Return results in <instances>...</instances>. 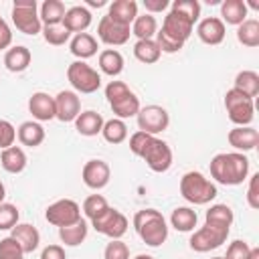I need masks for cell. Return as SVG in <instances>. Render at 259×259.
I'll return each instance as SVG.
<instances>
[{"mask_svg":"<svg viewBox=\"0 0 259 259\" xmlns=\"http://www.w3.org/2000/svg\"><path fill=\"white\" fill-rule=\"evenodd\" d=\"M249 259H259V247H251V253H249Z\"/></svg>","mask_w":259,"mask_h":259,"instance_id":"cell-52","label":"cell"},{"mask_svg":"<svg viewBox=\"0 0 259 259\" xmlns=\"http://www.w3.org/2000/svg\"><path fill=\"white\" fill-rule=\"evenodd\" d=\"M180 194L190 204H208L217 198V184L210 182L202 172L190 170L180 178Z\"/></svg>","mask_w":259,"mask_h":259,"instance_id":"cell-5","label":"cell"},{"mask_svg":"<svg viewBox=\"0 0 259 259\" xmlns=\"http://www.w3.org/2000/svg\"><path fill=\"white\" fill-rule=\"evenodd\" d=\"M91 20H93V14H91V10L87 8V6H71V8H67V12H65V16H63V26L73 34H79V32H85L87 28H89V24H91Z\"/></svg>","mask_w":259,"mask_h":259,"instance_id":"cell-20","label":"cell"},{"mask_svg":"<svg viewBox=\"0 0 259 259\" xmlns=\"http://www.w3.org/2000/svg\"><path fill=\"white\" fill-rule=\"evenodd\" d=\"M105 97L117 119L136 117L140 111V99L123 81H109L105 85Z\"/></svg>","mask_w":259,"mask_h":259,"instance_id":"cell-4","label":"cell"},{"mask_svg":"<svg viewBox=\"0 0 259 259\" xmlns=\"http://www.w3.org/2000/svg\"><path fill=\"white\" fill-rule=\"evenodd\" d=\"M134 229L148 247H160L168 239V223L156 208H142L134 214Z\"/></svg>","mask_w":259,"mask_h":259,"instance_id":"cell-3","label":"cell"},{"mask_svg":"<svg viewBox=\"0 0 259 259\" xmlns=\"http://www.w3.org/2000/svg\"><path fill=\"white\" fill-rule=\"evenodd\" d=\"M20 212L16 208V204L12 202H2L0 204V231H12L18 225Z\"/></svg>","mask_w":259,"mask_h":259,"instance_id":"cell-41","label":"cell"},{"mask_svg":"<svg viewBox=\"0 0 259 259\" xmlns=\"http://www.w3.org/2000/svg\"><path fill=\"white\" fill-rule=\"evenodd\" d=\"M249 253H251V245H249L247 241L235 239V241L227 247L225 259H249Z\"/></svg>","mask_w":259,"mask_h":259,"instance_id":"cell-45","label":"cell"},{"mask_svg":"<svg viewBox=\"0 0 259 259\" xmlns=\"http://www.w3.org/2000/svg\"><path fill=\"white\" fill-rule=\"evenodd\" d=\"M0 259H24V251L12 237H4L0 241Z\"/></svg>","mask_w":259,"mask_h":259,"instance_id":"cell-44","label":"cell"},{"mask_svg":"<svg viewBox=\"0 0 259 259\" xmlns=\"http://www.w3.org/2000/svg\"><path fill=\"white\" fill-rule=\"evenodd\" d=\"M247 204L251 208H259V174H253L249 178L247 186Z\"/></svg>","mask_w":259,"mask_h":259,"instance_id":"cell-47","label":"cell"},{"mask_svg":"<svg viewBox=\"0 0 259 259\" xmlns=\"http://www.w3.org/2000/svg\"><path fill=\"white\" fill-rule=\"evenodd\" d=\"M45 127L38 123V121H22L16 130V138L22 146H28V148H36L45 142Z\"/></svg>","mask_w":259,"mask_h":259,"instance_id":"cell-27","label":"cell"},{"mask_svg":"<svg viewBox=\"0 0 259 259\" xmlns=\"http://www.w3.org/2000/svg\"><path fill=\"white\" fill-rule=\"evenodd\" d=\"M144 8H146L148 14L154 16V14H158V12L168 8V0H144Z\"/></svg>","mask_w":259,"mask_h":259,"instance_id":"cell-50","label":"cell"},{"mask_svg":"<svg viewBox=\"0 0 259 259\" xmlns=\"http://www.w3.org/2000/svg\"><path fill=\"white\" fill-rule=\"evenodd\" d=\"M227 142L241 154L251 152L257 148L259 144V132L253 125H235L229 134H227Z\"/></svg>","mask_w":259,"mask_h":259,"instance_id":"cell-18","label":"cell"},{"mask_svg":"<svg viewBox=\"0 0 259 259\" xmlns=\"http://www.w3.org/2000/svg\"><path fill=\"white\" fill-rule=\"evenodd\" d=\"M10 237L22 247L24 255H26V253H32V251L38 247V243H40V233H38V229L32 227V225H28V223H18V225L12 229Z\"/></svg>","mask_w":259,"mask_h":259,"instance_id":"cell-23","label":"cell"},{"mask_svg":"<svg viewBox=\"0 0 259 259\" xmlns=\"http://www.w3.org/2000/svg\"><path fill=\"white\" fill-rule=\"evenodd\" d=\"M198 223V217H196V210H192L190 206H176L170 214V225L180 231V233H190L194 231Z\"/></svg>","mask_w":259,"mask_h":259,"instance_id":"cell-31","label":"cell"},{"mask_svg":"<svg viewBox=\"0 0 259 259\" xmlns=\"http://www.w3.org/2000/svg\"><path fill=\"white\" fill-rule=\"evenodd\" d=\"M14 140H16V127L8 119H0V150L14 146Z\"/></svg>","mask_w":259,"mask_h":259,"instance_id":"cell-46","label":"cell"},{"mask_svg":"<svg viewBox=\"0 0 259 259\" xmlns=\"http://www.w3.org/2000/svg\"><path fill=\"white\" fill-rule=\"evenodd\" d=\"M67 8L61 0H45L40 4V10H38V18L42 22V26H49V24H61L63 22V16H65Z\"/></svg>","mask_w":259,"mask_h":259,"instance_id":"cell-32","label":"cell"},{"mask_svg":"<svg viewBox=\"0 0 259 259\" xmlns=\"http://www.w3.org/2000/svg\"><path fill=\"white\" fill-rule=\"evenodd\" d=\"M4 196H6V186H4L2 180H0V204L4 202Z\"/></svg>","mask_w":259,"mask_h":259,"instance_id":"cell-53","label":"cell"},{"mask_svg":"<svg viewBox=\"0 0 259 259\" xmlns=\"http://www.w3.org/2000/svg\"><path fill=\"white\" fill-rule=\"evenodd\" d=\"M81 178H83V184L91 190H101L109 184V178H111V170H109V164L105 160H99V158H93V160H87L83 170H81Z\"/></svg>","mask_w":259,"mask_h":259,"instance_id":"cell-13","label":"cell"},{"mask_svg":"<svg viewBox=\"0 0 259 259\" xmlns=\"http://www.w3.org/2000/svg\"><path fill=\"white\" fill-rule=\"evenodd\" d=\"M28 111L32 113L34 121H51L55 119V97L45 91H36L28 97Z\"/></svg>","mask_w":259,"mask_h":259,"instance_id":"cell-19","label":"cell"},{"mask_svg":"<svg viewBox=\"0 0 259 259\" xmlns=\"http://www.w3.org/2000/svg\"><path fill=\"white\" fill-rule=\"evenodd\" d=\"M107 16L123 26H132V22L138 16V4L134 0H113L109 4Z\"/></svg>","mask_w":259,"mask_h":259,"instance_id":"cell-26","label":"cell"},{"mask_svg":"<svg viewBox=\"0 0 259 259\" xmlns=\"http://www.w3.org/2000/svg\"><path fill=\"white\" fill-rule=\"evenodd\" d=\"M134 259H154L152 255H144V253H140V255H136Z\"/></svg>","mask_w":259,"mask_h":259,"instance_id":"cell-54","label":"cell"},{"mask_svg":"<svg viewBox=\"0 0 259 259\" xmlns=\"http://www.w3.org/2000/svg\"><path fill=\"white\" fill-rule=\"evenodd\" d=\"M158 32V22H156V16L152 14H138L136 20L132 22V34L138 36V40H148V38H154Z\"/></svg>","mask_w":259,"mask_h":259,"instance_id":"cell-34","label":"cell"},{"mask_svg":"<svg viewBox=\"0 0 259 259\" xmlns=\"http://www.w3.org/2000/svg\"><path fill=\"white\" fill-rule=\"evenodd\" d=\"M103 259H130V247L121 239H111L103 249Z\"/></svg>","mask_w":259,"mask_h":259,"instance_id":"cell-43","label":"cell"},{"mask_svg":"<svg viewBox=\"0 0 259 259\" xmlns=\"http://www.w3.org/2000/svg\"><path fill=\"white\" fill-rule=\"evenodd\" d=\"M55 119L67 123V121H75L77 115L81 113V97L75 91H59L55 97Z\"/></svg>","mask_w":259,"mask_h":259,"instance_id":"cell-16","label":"cell"},{"mask_svg":"<svg viewBox=\"0 0 259 259\" xmlns=\"http://www.w3.org/2000/svg\"><path fill=\"white\" fill-rule=\"evenodd\" d=\"M32 61V53L28 47L24 45H16V47H10L6 53H4V67L10 71V73H22L28 69Z\"/></svg>","mask_w":259,"mask_h":259,"instance_id":"cell-22","label":"cell"},{"mask_svg":"<svg viewBox=\"0 0 259 259\" xmlns=\"http://www.w3.org/2000/svg\"><path fill=\"white\" fill-rule=\"evenodd\" d=\"M192 28H194V24H192L188 18H184L182 14H178V12H172V10H170V12L164 16V22H162L160 32H162V34H166L168 38H172V40H176V42L184 45V42L190 38Z\"/></svg>","mask_w":259,"mask_h":259,"instance_id":"cell-15","label":"cell"},{"mask_svg":"<svg viewBox=\"0 0 259 259\" xmlns=\"http://www.w3.org/2000/svg\"><path fill=\"white\" fill-rule=\"evenodd\" d=\"M170 10L182 14L192 24L198 22V18H200V4H198V0H174Z\"/></svg>","mask_w":259,"mask_h":259,"instance_id":"cell-40","label":"cell"},{"mask_svg":"<svg viewBox=\"0 0 259 259\" xmlns=\"http://www.w3.org/2000/svg\"><path fill=\"white\" fill-rule=\"evenodd\" d=\"M210 176L225 186L243 184L249 176V158L241 152H221L210 160Z\"/></svg>","mask_w":259,"mask_h":259,"instance_id":"cell-2","label":"cell"},{"mask_svg":"<svg viewBox=\"0 0 259 259\" xmlns=\"http://www.w3.org/2000/svg\"><path fill=\"white\" fill-rule=\"evenodd\" d=\"M99 69L109 77H117L123 71V57L115 49H103L99 53Z\"/></svg>","mask_w":259,"mask_h":259,"instance_id":"cell-33","label":"cell"},{"mask_svg":"<svg viewBox=\"0 0 259 259\" xmlns=\"http://www.w3.org/2000/svg\"><path fill=\"white\" fill-rule=\"evenodd\" d=\"M130 34H132V26H123L115 20H111L107 14L101 16L99 24H97V36L103 45H109V47H119V45H125L130 40Z\"/></svg>","mask_w":259,"mask_h":259,"instance_id":"cell-14","label":"cell"},{"mask_svg":"<svg viewBox=\"0 0 259 259\" xmlns=\"http://www.w3.org/2000/svg\"><path fill=\"white\" fill-rule=\"evenodd\" d=\"M12 22L14 26L28 36H34L42 30V22L38 18L36 0H14L12 4Z\"/></svg>","mask_w":259,"mask_h":259,"instance_id":"cell-7","label":"cell"},{"mask_svg":"<svg viewBox=\"0 0 259 259\" xmlns=\"http://www.w3.org/2000/svg\"><path fill=\"white\" fill-rule=\"evenodd\" d=\"M10 45H12V30H10L8 22L0 16V51H4V49L8 51Z\"/></svg>","mask_w":259,"mask_h":259,"instance_id":"cell-48","label":"cell"},{"mask_svg":"<svg viewBox=\"0 0 259 259\" xmlns=\"http://www.w3.org/2000/svg\"><path fill=\"white\" fill-rule=\"evenodd\" d=\"M130 150L134 156L142 158L146 162V166L152 170V172H168L170 166H172V150L170 146L156 138V136H150V134H144V132H134L130 136Z\"/></svg>","mask_w":259,"mask_h":259,"instance_id":"cell-1","label":"cell"},{"mask_svg":"<svg viewBox=\"0 0 259 259\" xmlns=\"http://www.w3.org/2000/svg\"><path fill=\"white\" fill-rule=\"evenodd\" d=\"M233 87L253 99V97L259 95V75L255 71H249V69L239 71L237 77H235V85Z\"/></svg>","mask_w":259,"mask_h":259,"instance_id":"cell-37","label":"cell"},{"mask_svg":"<svg viewBox=\"0 0 259 259\" xmlns=\"http://www.w3.org/2000/svg\"><path fill=\"white\" fill-rule=\"evenodd\" d=\"M73 123H75V130H77L81 136L93 138V136L101 134V127H103L105 119L101 117V113H97V111H93V109H87V111H81Z\"/></svg>","mask_w":259,"mask_h":259,"instance_id":"cell-25","label":"cell"},{"mask_svg":"<svg viewBox=\"0 0 259 259\" xmlns=\"http://www.w3.org/2000/svg\"><path fill=\"white\" fill-rule=\"evenodd\" d=\"M67 79L75 93H95L101 87V75L85 61H73L67 67Z\"/></svg>","mask_w":259,"mask_h":259,"instance_id":"cell-6","label":"cell"},{"mask_svg":"<svg viewBox=\"0 0 259 259\" xmlns=\"http://www.w3.org/2000/svg\"><path fill=\"white\" fill-rule=\"evenodd\" d=\"M237 40L249 49L259 47V20L247 18L245 22H241L237 26Z\"/></svg>","mask_w":259,"mask_h":259,"instance_id":"cell-36","label":"cell"},{"mask_svg":"<svg viewBox=\"0 0 259 259\" xmlns=\"http://www.w3.org/2000/svg\"><path fill=\"white\" fill-rule=\"evenodd\" d=\"M87 233H89V225H87L85 219H81V221H77L69 227H61L59 229V239L67 247H77L87 239Z\"/></svg>","mask_w":259,"mask_h":259,"instance_id":"cell-30","label":"cell"},{"mask_svg":"<svg viewBox=\"0 0 259 259\" xmlns=\"http://www.w3.org/2000/svg\"><path fill=\"white\" fill-rule=\"evenodd\" d=\"M101 136L109 144H121L127 138V125H125L123 119H117V117L107 119L103 123V127H101Z\"/></svg>","mask_w":259,"mask_h":259,"instance_id":"cell-38","label":"cell"},{"mask_svg":"<svg viewBox=\"0 0 259 259\" xmlns=\"http://www.w3.org/2000/svg\"><path fill=\"white\" fill-rule=\"evenodd\" d=\"M227 237H229V233L204 225V227L196 229V231L190 235L188 245H190V249L196 251V253H208V251H212V249H219V247L227 241Z\"/></svg>","mask_w":259,"mask_h":259,"instance_id":"cell-12","label":"cell"},{"mask_svg":"<svg viewBox=\"0 0 259 259\" xmlns=\"http://www.w3.org/2000/svg\"><path fill=\"white\" fill-rule=\"evenodd\" d=\"M136 119H138V130L144 134H150V136H156V134L168 130V125H170V115L162 105L140 107Z\"/></svg>","mask_w":259,"mask_h":259,"instance_id":"cell-11","label":"cell"},{"mask_svg":"<svg viewBox=\"0 0 259 259\" xmlns=\"http://www.w3.org/2000/svg\"><path fill=\"white\" fill-rule=\"evenodd\" d=\"M210 259H225V257H210Z\"/></svg>","mask_w":259,"mask_h":259,"instance_id":"cell-55","label":"cell"},{"mask_svg":"<svg viewBox=\"0 0 259 259\" xmlns=\"http://www.w3.org/2000/svg\"><path fill=\"white\" fill-rule=\"evenodd\" d=\"M87 6H105V0H87Z\"/></svg>","mask_w":259,"mask_h":259,"instance_id":"cell-51","label":"cell"},{"mask_svg":"<svg viewBox=\"0 0 259 259\" xmlns=\"http://www.w3.org/2000/svg\"><path fill=\"white\" fill-rule=\"evenodd\" d=\"M233 221H235V214H233V208L229 204H212L204 214V225L219 229V231H225V233L231 231Z\"/></svg>","mask_w":259,"mask_h":259,"instance_id":"cell-21","label":"cell"},{"mask_svg":"<svg viewBox=\"0 0 259 259\" xmlns=\"http://www.w3.org/2000/svg\"><path fill=\"white\" fill-rule=\"evenodd\" d=\"M97 49H99L97 38L89 32H79L69 40V51L77 57V61L91 59L93 55H97Z\"/></svg>","mask_w":259,"mask_h":259,"instance_id":"cell-24","label":"cell"},{"mask_svg":"<svg viewBox=\"0 0 259 259\" xmlns=\"http://www.w3.org/2000/svg\"><path fill=\"white\" fill-rule=\"evenodd\" d=\"M40 259H67V255L61 245H47L40 251Z\"/></svg>","mask_w":259,"mask_h":259,"instance_id":"cell-49","label":"cell"},{"mask_svg":"<svg viewBox=\"0 0 259 259\" xmlns=\"http://www.w3.org/2000/svg\"><path fill=\"white\" fill-rule=\"evenodd\" d=\"M91 227L97 233H101V235H105L109 239H121L127 233L130 223H127V217L123 212H119L117 208L107 206L99 217H95L91 221Z\"/></svg>","mask_w":259,"mask_h":259,"instance_id":"cell-9","label":"cell"},{"mask_svg":"<svg viewBox=\"0 0 259 259\" xmlns=\"http://www.w3.org/2000/svg\"><path fill=\"white\" fill-rule=\"evenodd\" d=\"M134 57L144 63V65H154L158 63V59L162 57V51L160 47L156 45L154 38H148V40H136L134 45Z\"/></svg>","mask_w":259,"mask_h":259,"instance_id":"cell-35","label":"cell"},{"mask_svg":"<svg viewBox=\"0 0 259 259\" xmlns=\"http://www.w3.org/2000/svg\"><path fill=\"white\" fill-rule=\"evenodd\" d=\"M107 206L109 204H107L105 196H101V194H91V196H87L83 200V212H85V217L89 221H93L95 217H99Z\"/></svg>","mask_w":259,"mask_h":259,"instance_id":"cell-42","label":"cell"},{"mask_svg":"<svg viewBox=\"0 0 259 259\" xmlns=\"http://www.w3.org/2000/svg\"><path fill=\"white\" fill-rule=\"evenodd\" d=\"M40 32H42L45 40H47L49 45H53V47H61V45H65V42L71 40V32H69L63 24H49V26H42Z\"/></svg>","mask_w":259,"mask_h":259,"instance_id":"cell-39","label":"cell"},{"mask_svg":"<svg viewBox=\"0 0 259 259\" xmlns=\"http://www.w3.org/2000/svg\"><path fill=\"white\" fill-rule=\"evenodd\" d=\"M196 34L198 38L204 42V45H221L225 40V34H227V26L223 24V20L219 16H206L202 20H198L196 24Z\"/></svg>","mask_w":259,"mask_h":259,"instance_id":"cell-17","label":"cell"},{"mask_svg":"<svg viewBox=\"0 0 259 259\" xmlns=\"http://www.w3.org/2000/svg\"><path fill=\"white\" fill-rule=\"evenodd\" d=\"M221 20L223 24L239 26L247 20V4L243 0H223L221 2Z\"/></svg>","mask_w":259,"mask_h":259,"instance_id":"cell-28","label":"cell"},{"mask_svg":"<svg viewBox=\"0 0 259 259\" xmlns=\"http://www.w3.org/2000/svg\"><path fill=\"white\" fill-rule=\"evenodd\" d=\"M45 219L51 225L61 229V227H69V225L81 221L83 217H81V206L73 198H59V200H55L53 204L47 206Z\"/></svg>","mask_w":259,"mask_h":259,"instance_id":"cell-10","label":"cell"},{"mask_svg":"<svg viewBox=\"0 0 259 259\" xmlns=\"http://www.w3.org/2000/svg\"><path fill=\"white\" fill-rule=\"evenodd\" d=\"M225 109L229 119L235 125H249L255 119V103L251 97L241 93L239 89H229L225 93Z\"/></svg>","mask_w":259,"mask_h":259,"instance_id":"cell-8","label":"cell"},{"mask_svg":"<svg viewBox=\"0 0 259 259\" xmlns=\"http://www.w3.org/2000/svg\"><path fill=\"white\" fill-rule=\"evenodd\" d=\"M0 164L8 174H20L26 168V154L20 146H10V148L2 150Z\"/></svg>","mask_w":259,"mask_h":259,"instance_id":"cell-29","label":"cell"}]
</instances>
